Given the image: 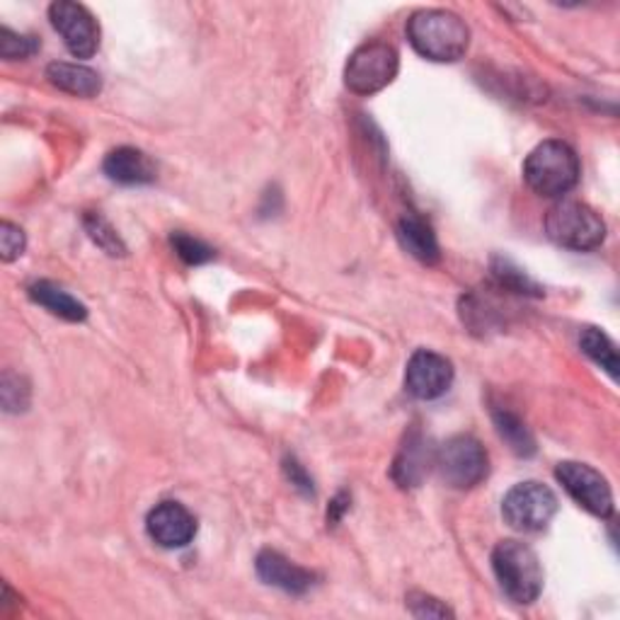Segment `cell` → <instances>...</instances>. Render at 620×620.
Returning a JSON list of instances; mask_svg holds the SVG:
<instances>
[{
  "instance_id": "cell-1",
  "label": "cell",
  "mask_w": 620,
  "mask_h": 620,
  "mask_svg": "<svg viewBox=\"0 0 620 620\" xmlns=\"http://www.w3.org/2000/svg\"><path fill=\"white\" fill-rule=\"evenodd\" d=\"M408 40L414 52L439 63L459 61L471 44V30L451 10H417L408 20Z\"/></svg>"
},
{
  "instance_id": "cell-2",
  "label": "cell",
  "mask_w": 620,
  "mask_h": 620,
  "mask_svg": "<svg viewBox=\"0 0 620 620\" xmlns=\"http://www.w3.org/2000/svg\"><path fill=\"white\" fill-rule=\"evenodd\" d=\"M524 180L540 197H563L579 180V158L565 141H543L524 162Z\"/></svg>"
},
{
  "instance_id": "cell-3",
  "label": "cell",
  "mask_w": 620,
  "mask_h": 620,
  "mask_svg": "<svg viewBox=\"0 0 620 620\" xmlns=\"http://www.w3.org/2000/svg\"><path fill=\"white\" fill-rule=\"evenodd\" d=\"M492 569L502 591L514 603H534L543 591V567L534 548L518 540H502L492 550Z\"/></svg>"
},
{
  "instance_id": "cell-4",
  "label": "cell",
  "mask_w": 620,
  "mask_h": 620,
  "mask_svg": "<svg viewBox=\"0 0 620 620\" xmlns=\"http://www.w3.org/2000/svg\"><path fill=\"white\" fill-rule=\"evenodd\" d=\"M546 233L555 245L587 252L597 250L606 238V223L597 211L579 201H560L546 217Z\"/></svg>"
},
{
  "instance_id": "cell-5",
  "label": "cell",
  "mask_w": 620,
  "mask_h": 620,
  "mask_svg": "<svg viewBox=\"0 0 620 620\" xmlns=\"http://www.w3.org/2000/svg\"><path fill=\"white\" fill-rule=\"evenodd\" d=\"M434 467L449 487L473 490L487 477L490 459L475 437L459 434L434 451Z\"/></svg>"
},
{
  "instance_id": "cell-6",
  "label": "cell",
  "mask_w": 620,
  "mask_h": 620,
  "mask_svg": "<svg viewBox=\"0 0 620 620\" xmlns=\"http://www.w3.org/2000/svg\"><path fill=\"white\" fill-rule=\"evenodd\" d=\"M398 69L400 59L393 46L386 42H369L349 56L345 83L351 93L374 95L396 81Z\"/></svg>"
},
{
  "instance_id": "cell-7",
  "label": "cell",
  "mask_w": 620,
  "mask_h": 620,
  "mask_svg": "<svg viewBox=\"0 0 620 620\" xmlns=\"http://www.w3.org/2000/svg\"><path fill=\"white\" fill-rule=\"evenodd\" d=\"M555 514H558V497L540 483L516 485L502 502L504 522L522 534H538V530L548 528Z\"/></svg>"
},
{
  "instance_id": "cell-8",
  "label": "cell",
  "mask_w": 620,
  "mask_h": 620,
  "mask_svg": "<svg viewBox=\"0 0 620 620\" xmlns=\"http://www.w3.org/2000/svg\"><path fill=\"white\" fill-rule=\"evenodd\" d=\"M555 477L581 509L601 518L613 514V492L609 487V480L599 471H593L591 465L565 461L555 467Z\"/></svg>"
},
{
  "instance_id": "cell-9",
  "label": "cell",
  "mask_w": 620,
  "mask_h": 620,
  "mask_svg": "<svg viewBox=\"0 0 620 620\" xmlns=\"http://www.w3.org/2000/svg\"><path fill=\"white\" fill-rule=\"evenodd\" d=\"M49 20H52L54 30L63 36V44L75 59L95 56L99 49V28L93 12L85 6L59 0L49 8Z\"/></svg>"
},
{
  "instance_id": "cell-10",
  "label": "cell",
  "mask_w": 620,
  "mask_h": 620,
  "mask_svg": "<svg viewBox=\"0 0 620 620\" xmlns=\"http://www.w3.org/2000/svg\"><path fill=\"white\" fill-rule=\"evenodd\" d=\"M453 383V366L437 351H414L408 369H404V388L417 400H437L446 393Z\"/></svg>"
},
{
  "instance_id": "cell-11",
  "label": "cell",
  "mask_w": 620,
  "mask_h": 620,
  "mask_svg": "<svg viewBox=\"0 0 620 620\" xmlns=\"http://www.w3.org/2000/svg\"><path fill=\"white\" fill-rule=\"evenodd\" d=\"M148 536L154 538L160 548H185L192 543L197 534V522L180 502H162L156 509H150L146 518Z\"/></svg>"
},
{
  "instance_id": "cell-12",
  "label": "cell",
  "mask_w": 620,
  "mask_h": 620,
  "mask_svg": "<svg viewBox=\"0 0 620 620\" xmlns=\"http://www.w3.org/2000/svg\"><path fill=\"white\" fill-rule=\"evenodd\" d=\"M255 567L264 585L276 587L286 593H296V597L298 593H306L315 585L313 572H308V569H303L296 563H291L276 550H262L258 555Z\"/></svg>"
},
{
  "instance_id": "cell-13",
  "label": "cell",
  "mask_w": 620,
  "mask_h": 620,
  "mask_svg": "<svg viewBox=\"0 0 620 620\" xmlns=\"http://www.w3.org/2000/svg\"><path fill=\"white\" fill-rule=\"evenodd\" d=\"M105 175L119 185H148L156 180V166L146 154L136 148H117L105 158Z\"/></svg>"
},
{
  "instance_id": "cell-14",
  "label": "cell",
  "mask_w": 620,
  "mask_h": 620,
  "mask_svg": "<svg viewBox=\"0 0 620 620\" xmlns=\"http://www.w3.org/2000/svg\"><path fill=\"white\" fill-rule=\"evenodd\" d=\"M429 465H434V453L427 449V441L420 432H412L402 444L393 465L396 483L400 487H417L427 475Z\"/></svg>"
},
{
  "instance_id": "cell-15",
  "label": "cell",
  "mask_w": 620,
  "mask_h": 620,
  "mask_svg": "<svg viewBox=\"0 0 620 620\" xmlns=\"http://www.w3.org/2000/svg\"><path fill=\"white\" fill-rule=\"evenodd\" d=\"M46 78L54 87H59V91L75 97H95L99 91H103L99 75L93 69L81 66V63H66V61L49 63Z\"/></svg>"
},
{
  "instance_id": "cell-16",
  "label": "cell",
  "mask_w": 620,
  "mask_h": 620,
  "mask_svg": "<svg viewBox=\"0 0 620 620\" xmlns=\"http://www.w3.org/2000/svg\"><path fill=\"white\" fill-rule=\"evenodd\" d=\"M398 240L400 245L410 252L414 260H420L424 264H437L441 252H439V240L424 219L420 217H402L398 223Z\"/></svg>"
},
{
  "instance_id": "cell-17",
  "label": "cell",
  "mask_w": 620,
  "mask_h": 620,
  "mask_svg": "<svg viewBox=\"0 0 620 620\" xmlns=\"http://www.w3.org/2000/svg\"><path fill=\"white\" fill-rule=\"evenodd\" d=\"M30 298L34 303H40V306H44L52 315H59V318L69 323H83L87 318V308L83 303L52 282L32 284Z\"/></svg>"
},
{
  "instance_id": "cell-18",
  "label": "cell",
  "mask_w": 620,
  "mask_h": 620,
  "mask_svg": "<svg viewBox=\"0 0 620 620\" xmlns=\"http://www.w3.org/2000/svg\"><path fill=\"white\" fill-rule=\"evenodd\" d=\"M495 417V427H497V434L507 441L509 449L516 455H534L536 453V441L530 437L528 427L524 424V420L518 414L509 412V410H495L492 412Z\"/></svg>"
},
{
  "instance_id": "cell-19",
  "label": "cell",
  "mask_w": 620,
  "mask_h": 620,
  "mask_svg": "<svg viewBox=\"0 0 620 620\" xmlns=\"http://www.w3.org/2000/svg\"><path fill=\"white\" fill-rule=\"evenodd\" d=\"M579 347L587 354L589 359L597 361L601 369L609 376H618V351L611 337L601 333L599 327H585L579 335Z\"/></svg>"
},
{
  "instance_id": "cell-20",
  "label": "cell",
  "mask_w": 620,
  "mask_h": 620,
  "mask_svg": "<svg viewBox=\"0 0 620 620\" xmlns=\"http://www.w3.org/2000/svg\"><path fill=\"white\" fill-rule=\"evenodd\" d=\"M492 272H495L497 282L504 288H512V291H516V294H526V296H540V288L530 282L522 270L514 267L509 260H495V267H492Z\"/></svg>"
},
{
  "instance_id": "cell-21",
  "label": "cell",
  "mask_w": 620,
  "mask_h": 620,
  "mask_svg": "<svg viewBox=\"0 0 620 620\" xmlns=\"http://www.w3.org/2000/svg\"><path fill=\"white\" fill-rule=\"evenodd\" d=\"M172 248L187 264H204L213 260V250L204 243V240L192 238L187 233H175L172 235Z\"/></svg>"
},
{
  "instance_id": "cell-22",
  "label": "cell",
  "mask_w": 620,
  "mask_h": 620,
  "mask_svg": "<svg viewBox=\"0 0 620 620\" xmlns=\"http://www.w3.org/2000/svg\"><path fill=\"white\" fill-rule=\"evenodd\" d=\"M40 44H36L32 36H22L15 34L12 30L3 28L0 30V56L6 61H18V59H28L32 56Z\"/></svg>"
},
{
  "instance_id": "cell-23",
  "label": "cell",
  "mask_w": 620,
  "mask_h": 620,
  "mask_svg": "<svg viewBox=\"0 0 620 620\" xmlns=\"http://www.w3.org/2000/svg\"><path fill=\"white\" fill-rule=\"evenodd\" d=\"M85 225H87V233H91V238L95 240V243L103 248L105 252H109V255H124V245H122V240L119 235L112 231L109 223L105 219H99V217H87L85 219Z\"/></svg>"
},
{
  "instance_id": "cell-24",
  "label": "cell",
  "mask_w": 620,
  "mask_h": 620,
  "mask_svg": "<svg viewBox=\"0 0 620 620\" xmlns=\"http://www.w3.org/2000/svg\"><path fill=\"white\" fill-rule=\"evenodd\" d=\"M408 609L417 618H451L453 616V611L449 609V606H444L439 599L429 597V593H422V591H412L410 593V597H408Z\"/></svg>"
},
{
  "instance_id": "cell-25",
  "label": "cell",
  "mask_w": 620,
  "mask_h": 620,
  "mask_svg": "<svg viewBox=\"0 0 620 620\" xmlns=\"http://www.w3.org/2000/svg\"><path fill=\"white\" fill-rule=\"evenodd\" d=\"M22 252H24L22 228L10 221H3V225H0V258H3V262H12L18 260Z\"/></svg>"
},
{
  "instance_id": "cell-26",
  "label": "cell",
  "mask_w": 620,
  "mask_h": 620,
  "mask_svg": "<svg viewBox=\"0 0 620 620\" xmlns=\"http://www.w3.org/2000/svg\"><path fill=\"white\" fill-rule=\"evenodd\" d=\"M0 390H3V404H6L8 412H20V410L28 408L30 388L22 386L20 376L6 374L3 376V388H0Z\"/></svg>"
},
{
  "instance_id": "cell-27",
  "label": "cell",
  "mask_w": 620,
  "mask_h": 620,
  "mask_svg": "<svg viewBox=\"0 0 620 620\" xmlns=\"http://www.w3.org/2000/svg\"><path fill=\"white\" fill-rule=\"evenodd\" d=\"M284 471L288 473V480H291V483H294L298 490H303V492H313L311 477H308L306 473H303V467H301L294 459L284 463Z\"/></svg>"
}]
</instances>
